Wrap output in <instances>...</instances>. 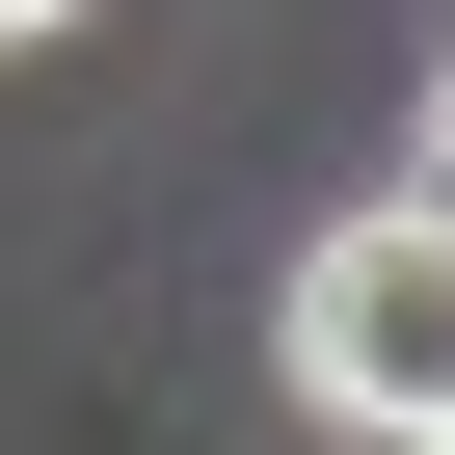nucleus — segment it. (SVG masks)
Returning a JSON list of instances; mask_svg holds the SVG:
<instances>
[{
	"instance_id": "20e7f679",
	"label": "nucleus",
	"mask_w": 455,
	"mask_h": 455,
	"mask_svg": "<svg viewBox=\"0 0 455 455\" xmlns=\"http://www.w3.org/2000/svg\"><path fill=\"white\" fill-rule=\"evenodd\" d=\"M402 455H455V428H402Z\"/></svg>"
},
{
	"instance_id": "f03ea898",
	"label": "nucleus",
	"mask_w": 455,
	"mask_h": 455,
	"mask_svg": "<svg viewBox=\"0 0 455 455\" xmlns=\"http://www.w3.org/2000/svg\"><path fill=\"white\" fill-rule=\"evenodd\" d=\"M28 28H81V0H0V54H28Z\"/></svg>"
},
{
	"instance_id": "f257e3e1",
	"label": "nucleus",
	"mask_w": 455,
	"mask_h": 455,
	"mask_svg": "<svg viewBox=\"0 0 455 455\" xmlns=\"http://www.w3.org/2000/svg\"><path fill=\"white\" fill-rule=\"evenodd\" d=\"M295 402L322 428H455V188H402V214H322L295 242Z\"/></svg>"
},
{
	"instance_id": "7ed1b4c3",
	"label": "nucleus",
	"mask_w": 455,
	"mask_h": 455,
	"mask_svg": "<svg viewBox=\"0 0 455 455\" xmlns=\"http://www.w3.org/2000/svg\"><path fill=\"white\" fill-rule=\"evenodd\" d=\"M428 188H455V81H428Z\"/></svg>"
}]
</instances>
